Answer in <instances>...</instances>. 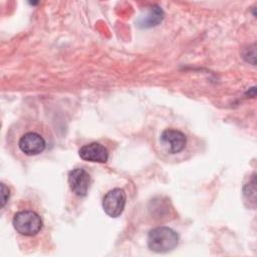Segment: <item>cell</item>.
Here are the masks:
<instances>
[{
    "label": "cell",
    "instance_id": "1",
    "mask_svg": "<svg viewBox=\"0 0 257 257\" xmlns=\"http://www.w3.org/2000/svg\"><path fill=\"white\" fill-rule=\"evenodd\" d=\"M15 146L23 156L33 158L44 153L47 149V140L39 127L24 126L17 133Z\"/></svg>",
    "mask_w": 257,
    "mask_h": 257
},
{
    "label": "cell",
    "instance_id": "2",
    "mask_svg": "<svg viewBox=\"0 0 257 257\" xmlns=\"http://www.w3.org/2000/svg\"><path fill=\"white\" fill-rule=\"evenodd\" d=\"M178 242L179 236L177 232L165 226L152 229L148 235V246L157 253H167L174 250Z\"/></svg>",
    "mask_w": 257,
    "mask_h": 257
},
{
    "label": "cell",
    "instance_id": "3",
    "mask_svg": "<svg viewBox=\"0 0 257 257\" xmlns=\"http://www.w3.org/2000/svg\"><path fill=\"white\" fill-rule=\"evenodd\" d=\"M13 227L21 235L34 236L42 228L40 216L31 210L17 212L13 218Z\"/></svg>",
    "mask_w": 257,
    "mask_h": 257
},
{
    "label": "cell",
    "instance_id": "4",
    "mask_svg": "<svg viewBox=\"0 0 257 257\" xmlns=\"http://www.w3.org/2000/svg\"><path fill=\"white\" fill-rule=\"evenodd\" d=\"M160 144L165 153L177 155L185 150L187 146V137L179 130L167 128L161 134Z\"/></svg>",
    "mask_w": 257,
    "mask_h": 257
},
{
    "label": "cell",
    "instance_id": "5",
    "mask_svg": "<svg viewBox=\"0 0 257 257\" xmlns=\"http://www.w3.org/2000/svg\"><path fill=\"white\" fill-rule=\"evenodd\" d=\"M126 196L122 189L114 188L108 191L102 200V208L104 212L112 218L118 217L125 206Z\"/></svg>",
    "mask_w": 257,
    "mask_h": 257
},
{
    "label": "cell",
    "instance_id": "6",
    "mask_svg": "<svg viewBox=\"0 0 257 257\" xmlns=\"http://www.w3.org/2000/svg\"><path fill=\"white\" fill-rule=\"evenodd\" d=\"M70 190L78 197H84L89 189L90 176L83 168H75L68 174Z\"/></svg>",
    "mask_w": 257,
    "mask_h": 257
},
{
    "label": "cell",
    "instance_id": "7",
    "mask_svg": "<svg viewBox=\"0 0 257 257\" xmlns=\"http://www.w3.org/2000/svg\"><path fill=\"white\" fill-rule=\"evenodd\" d=\"M79 157L87 162L106 163L108 160V151L98 143H90L79 149Z\"/></svg>",
    "mask_w": 257,
    "mask_h": 257
},
{
    "label": "cell",
    "instance_id": "8",
    "mask_svg": "<svg viewBox=\"0 0 257 257\" xmlns=\"http://www.w3.org/2000/svg\"><path fill=\"white\" fill-rule=\"evenodd\" d=\"M162 19H163L162 9L158 6H154V7H152L149 15L144 20L143 24L145 27H151V26L157 25Z\"/></svg>",
    "mask_w": 257,
    "mask_h": 257
},
{
    "label": "cell",
    "instance_id": "9",
    "mask_svg": "<svg viewBox=\"0 0 257 257\" xmlns=\"http://www.w3.org/2000/svg\"><path fill=\"white\" fill-rule=\"evenodd\" d=\"M9 189L5 186V184H1V206L2 208L5 206V204L7 203L8 199H9Z\"/></svg>",
    "mask_w": 257,
    "mask_h": 257
}]
</instances>
